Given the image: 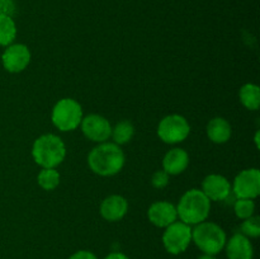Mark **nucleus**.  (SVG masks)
Listing matches in <instances>:
<instances>
[{"label": "nucleus", "mask_w": 260, "mask_h": 259, "mask_svg": "<svg viewBox=\"0 0 260 259\" xmlns=\"http://www.w3.org/2000/svg\"><path fill=\"white\" fill-rule=\"evenodd\" d=\"M210 212L211 201L197 188L187 190L177 205L178 218L189 226H196L207 220Z\"/></svg>", "instance_id": "2"}, {"label": "nucleus", "mask_w": 260, "mask_h": 259, "mask_svg": "<svg viewBox=\"0 0 260 259\" xmlns=\"http://www.w3.org/2000/svg\"><path fill=\"white\" fill-rule=\"evenodd\" d=\"M66 152L65 142L53 134L41 135L32 146L33 160L41 168H57L65 160Z\"/></svg>", "instance_id": "3"}, {"label": "nucleus", "mask_w": 260, "mask_h": 259, "mask_svg": "<svg viewBox=\"0 0 260 259\" xmlns=\"http://www.w3.org/2000/svg\"><path fill=\"white\" fill-rule=\"evenodd\" d=\"M60 173L56 168H42L37 175V183L42 189L53 190L60 184Z\"/></svg>", "instance_id": "20"}, {"label": "nucleus", "mask_w": 260, "mask_h": 259, "mask_svg": "<svg viewBox=\"0 0 260 259\" xmlns=\"http://www.w3.org/2000/svg\"><path fill=\"white\" fill-rule=\"evenodd\" d=\"M190 134V124L182 114H168L157 126V136L165 144H179L187 140Z\"/></svg>", "instance_id": "6"}, {"label": "nucleus", "mask_w": 260, "mask_h": 259, "mask_svg": "<svg viewBox=\"0 0 260 259\" xmlns=\"http://www.w3.org/2000/svg\"><path fill=\"white\" fill-rule=\"evenodd\" d=\"M259 131H256V134H255V137H254V141H255V144H256V147H259Z\"/></svg>", "instance_id": "28"}, {"label": "nucleus", "mask_w": 260, "mask_h": 259, "mask_svg": "<svg viewBox=\"0 0 260 259\" xmlns=\"http://www.w3.org/2000/svg\"><path fill=\"white\" fill-rule=\"evenodd\" d=\"M189 165V155L182 147H173L164 155L162 170L169 175H179Z\"/></svg>", "instance_id": "15"}, {"label": "nucleus", "mask_w": 260, "mask_h": 259, "mask_svg": "<svg viewBox=\"0 0 260 259\" xmlns=\"http://www.w3.org/2000/svg\"><path fill=\"white\" fill-rule=\"evenodd\" d=\"M241 234L246 238H259L260 235V218L259 216H251V217L245 218L241 223Z\"/></svg>", "instance_id": "22"}, {"label": "nucleus", "mask_w": 260, "mask_h": 259, "mask_svg": "<svg viewBox=\"0 0 260 259\" xmlns=\"http://www.w3.org/2000/svg\"><path fill=\"white\" fill-rule=\"evenodd\" d=\"M135 136V126L128 119H122L116 126L112 127L111 137L113 139V142L117 145L128 144Z\"/></svg>", "instance_id": "18"}, {"label": "nucleus", "mask_w": 260, "mask_h": 259, "mask_svg": "<svg viewBox=\"0 0 260 259\" xmlns=\"http://www.w3.org/2000/svg\"><path fill=\"white\" fill-rule=\"evenodd\" d=\"M198 259H216L215 255H211V254H202Z\"/></svg>", "instance_id": "27"}, {"label": "nucleus", "mask_w": 260, "mask_h": 259, "mask_svg": "<svg viewBox=\"0 0 260 259\" xmlns=\"http://www.w3.org/2000/svg\"><path fill=\"white\" fill-rule=\"evenodd\" d=\"M123 150L114 142H102L88 154V165L91 172L101 177H113L124 167Z\"/></svg>", "instance_id": "1"}, {"label": "nucleus", "mask_w": 260, "mask_h": 259, "mask_svg": "<svg viewBox=\"0 0 260 259\" xmlns=\"http://www.w3.org/2000/svg\"><path fill=\"white\" fill-rule=\"evenodd\" d=\"M241 104L249 111H258L260 107V89L256 84L248 83L241 86L239 91Z\"/></svg>", "instance_id": "17"}, {"label": "nucleus", "mask_w": 260, "mask_h": 259, "mask_svg": "<svg viewBox=\"0 0 260 259\" xmlns=\"http://www.w3.org/2000/svg\"><path fill=\"white\" fill-rule=\"evenodd\" d=\"M15 13L14 0H0V15L13 17Z\"/></svg>", "instance_id": "24"}, {"label": "nucleus", "mask_w": 260, "mask_h": 259, "mask_svg": "<svg viewBox=\"0 0 260 259\" xmlns=\"http://www.w3.org/2000/svg\"><path fill=\"white\" fill-rule=\"evenodd\" d=\"M234 212H235L236 217L240 220H245V218L254 216L255 212V203L254 200H249V198H238L234 205Z\"/></svg>", "instance_id": "21"}, {"label": "nucleus", "mask_w": 260, "mask_h": 259, "mask_svg": "<svg viewBox=\"0 0 260 259\" xmlns=\"http://www.w3.org/2000/svg\"><path fill=\"white\" fill-rule=\"evenodd\" d=\"M147 217L154 226L165 229L178 220L177 206L168 201H157L149 207Z\"/></svg>", "instance_id": "11"}, {"label": "nucleus", "mask_w": 260, "mask_h": 259, "mask_svg": "<svg viewBox=\"0 0 260 259\" xmlns=\"http://www.w3.org/2000/svg\"><path fill=\"white\" fill-rule=\"evenodd\" d=\"M29 48L23 43H12L7 46L2 55L3 68L12 74H18L24 71L30 62Z\"/></svg>", "instance_id": "10"}, {"label": "nucleus", "mask_w": 260, "mask_h": 259, "mask_svg": "<svg viewBox=\"0 0 260 259\" xmlns=\"http://www.w3.org/2000/svg\"><path fill=\"white\" fill-rule=\"evenodd\" d=\"M99 212L109 222L121 221L128 212V201L121 195H111L102 201Z\"/></svg>", "instance_id": "12"}, {"label": "nucleus", "mask_w": 260, "mask_h": 259, "mask_svg": "<svg viewBox=\"0 0 260 259\" xmlns=\"http://www.w3.org/2000/svg\"><path fill=\"white\" fill-rule=\"evenodd\" d=\"M104 259H129V258L126 255V254L121 253V251H113V253H109Z\"/></svg>", "instance_id": "26"}, {"label": "nucleus", "mask_w": 260, "mask_h": 259, "mask_svg": "<svg viewBox=\"0 0 260 259\" xmlns=\"http://www.w3.org/2000/svg\"><path fill=\"white\" fill-rule=\"evenodd\" d=\"M83 107L73 98H62L53 106L51 121L53 126L62 132L78 128L83 119Z\"/></svg>", "instance_id": "5"}, {"label": "nucleus", "mask_w": 260, "mask_h": 259, "mask_svg": "<svg viewBox=\"0 0 260 259\" xmlns=\"http://www.w3.org/2000/svg\"><path fill=\"white\" fill-rule=\"evenodd\" d=\"M17 37V24L13 17L0 15V46L7 47L12 45Z\"/></svg>", "instance_id": "19"}, {"label": "nucleus", "mask_w": 260, "mask_h": 259, "mask_svg": "<svg viewBox=\"0 0 260 259\" xmlns=\"http://www.w3.org/2000/svg\"><path fill=\"white\" fill-rule=\"evenodd\" d=\"M228 259H253L254 248L250 239L241 233L234 234L225 245Z\"/></svg>", "instance_id": "14"}, {"label": "nucleus", "mask_w": 260, "mask_h": 259, "mask_svg": "<svg viewBox=\"0 0 260 259\" xmlns=\"http://www.w3.org/2000/svg\"><path fill=\"white\" fill-rule=\"evenodd\" d=\"M192 243V228L182 221H175L165 228L162 234V245L173 255L184 253Z\"/></svg>", "instance_id": "7"}, {"label": "nucleus", "mask_w": 260, "mask_h": 259, "mask_svg": "<svg viewBox=\"0 0 260 259\" xmlns=\"http://www.w3.org/2000/svg\"><path fill=\"white\" fill-rule=\"evenodd\" d=\"M169 177L167 172L164 170H156V172L152 174L151 177V184L152 187L156 188V189H162V188L167 187L169 184Z\"/></svg>", "instance_id": "23"}, {"label": "nucleus", "mask_w": 260, "mask_h": 259, "mask_svg": "<svg viewBox=\"0 0 260 259\" xmlns=\"http://www.w3.org/2000/svg\"><path fill=\"white\" fill-rule=\"evenodd\" d=\"M192 241L203 254L217 255L225 249L228 236L220 225L206 220L192 229Z\"/></svg>", "instance_id": "4"}, {"label": "nucleus", "mask_w": 260, "mask_h": 259, "mask_svg": "<svg viewBox=\"0 0 260 259\" xmlns=\"http://www.w3.org/2000/svg\"><path fill=\"white\" fill-rule=\"evenodd\" d=\"M81 131L84 136L90 141L102 144L111 139L112 135V124L108 119L101 114L91 113L83 117L81 119Z\"/></svg>", "instance_id": "9"}, {"label": "nucleus", "mask_w": 260, "mask_h": 259, "mask_svg": "<svg viewBox=\"0 0 260 259\" xmlns=\"http://www.w3.org/2000/svg\"><path fill=\"white\" fill-rule=\"evenodd\" d=\"M236 198L255 200L260 195V172L258 168H249L239 173L231 185Z\"/></svg>", "instance_id": "8"}, {"label": "nucleus", "mask_w": 260, "mask_h": 259, "mask_svg": "<svg viewBox=\"0 0 260 259\" xmlns=\"http://www.w3.org/2000/svg\"><path fill=\"white\" fill-rule=\"evenodd\" d=\"M202 190L208 200L223 201L230 196L231 183L226 177L221 174H210L203 179Z\"/></svg>", "instance_id": "13"}, {"label": "nucleus", "mask_w": 260, "mask_h": 259, "mask_svg": "<svg viewBox=\"0 0 260 259\" xmlns=\"http://www.w3.org/2000/svg\"><path fill=\"white\" fill-rule=\"evenodd\" d=\"M69 259H98L93 251L89 250H78L74 254H71Z\"/></svg>", "instance_id": "25"}, {"label": "nucleus", "mask_w": 260, "mask_h": 259, "mask_svg": "<svg viewBox=\"0 0 260 259\" xmlns=\"http://www.w3.org/2000/svg\"><path fill=\"white\" fill-rule=\"evenodd\" d=\"M207 136L213 144H226L233 136V127L223 117H215L207 123Z\"/></svg>", "instance_id": "16"}]
</instances>
